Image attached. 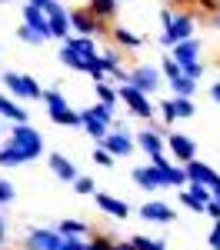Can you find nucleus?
I'll list each match as a JSON object with an SVG mask.
<instances>
[{"label": "nucleus", "mask_w": 220, "mask_h": 250, "mask_svg": "<svg viewBox=\"0 0 220 250\" xmlns=\"http://www.w3.org/2000/svg\"><path fill=\"white\" fill-rule=\"evenodd\" d=\"M0 3H3V0H0Z\"/></svg>", "instance_id": "56"}, {"label": "nucleus", "mask_w": 220, "mask_h": 250, "mask_svg": "<svg viewBox=\"0 0 220 250\" xmlns=\"http://www.w3.org/2000/svg\"><path fill=\"white\" fill-rule=\"evenodd\" d=\"M170 57L177 60L180 67H187V63L200 60V40L190 37V40H180V43H174V47H170Z\"/></svg>", "instance_id": "18"}, {"label": "nucleus", "mask_w": 220, "mask_h": 250, "mask_svg": "<svg viewBox=\"0 0 220 250\" xmlns=\"http://www.w3.org/2000/svg\"><path fill=\"white\" fill-rule=\"evenodd\" d=\"M214 27H217V30H220V14H214Z\"/></svg>", "instance_id": "50"}, {"label": "nucleus", "mask_w": 220, "mask_h": 250, "mask_svg": "<svg viewBox=\"0 0 220 250\" xmlns=\"http://www.w3.org/2000/svg\"><path fill=\"white\" fill-rule=\"evenodd\" d=\"M23 23H27V27H34L37 34H43L47 40L54 37V34H50V20H47V14L40 10L37 3H23Z\"/></svg>", "instance_id": "19"}, {"label": "nucleus", "mask_w": 220, "mask_h": 250, "mask_svg": "<svg viewBox=\"0 0 220 250\" xmlns=\"http://www.w3.org/2000/svg\"><path fill=\"white\" fill-rule=\"evenodd\" d=\"M17 40L20 43H43V34H37V30H34V27H27V23H20L17 27Z\"/></svg>", "instance_id": "33"}, {"label": "nucleus", "mask_w": 220, "mask_h": 250, "mask_svg": "<svg viewBox=\"0 0 220 250\" xmlns=\"http://www.w3.org/2000/svg\"><path fill=\"white\" fill-rule=\"evenodd\" d=\"M130 240H134V247H137V250H167V244H163V240H150V237H143V233L130 237Z\"/></svg>", "instance_id": "35"}, {"label": "nucleus", "mask_w": 220, "mask_h": 250, "mask_svg": "<svg viewBox=\"0 0 220 250\" xmlns=\"http://www.w3.org/2000/svg\"><path fill=\"white\" fill-rule=\"evenodd\" d=\"M120 100H123V107H130V114L140 117V120H154V104H150V94H143V90H137L134 83H120L117 87Z\"/></svg>", "instance_id": "4"}, {"label": "nucleus", "mask_w": 220, "mask_h": 250, "mask_svg": "<svg viewBox=\"0 0 220 250\" xmlns=\"http://www.w3.org/2000/svg\"><path fill=\"white\" fill-rule=\"evenodd\" d=\"M0 80H3V90L14 97V100H43V87L34 77H27V74L7 70Z\"/></svg>", "instance_id": "1"}, {"label": "nucleus", "mask_w": 220, "mask_h": 250, "mask_svg": "<svg viewBox=\"0 0 220 250\" xmlns=\"http://www.w3.org/2000/svg\"><path fill=\"white\" fill-rule=\"evenodd\" d=\"M90 250H94V247H90Z\"/></svg>", "instance_id": "57"}, {"label": "nucleus", "mask_w": 220, "mask_h": 250, "mask_svg": "<svg viewBox=\"0 0 220 250\" xmlns=\"http://www.w3.org/2000/svg\"><path fill=\"white\" fill-rule=\"evenodd\" d=\"M210 100L220 104V80H217V83H210Z\"/></svg>", "instance_id": "48"}, {"label": "nucleus", "mask_w": 220, "mask_h": 250, "mask_svg": "<svg viewBox=\"0 0 220 250\" xmlns=\"http://www.w3.org/2000/svg\"><path fill=\"white\" fill-rule=\"evenodd\" d=\"M0 230H3V217H0Z\"/></svg>", "instance_id": "53"}, {"label": "nucleus", "mask_w": 220, "mask_h": 250, "mask_svg": "<svg viewBox=\"0 0 220 250\" xmlns=\"http://www.w3.org/2000/svg\"><path fill=\"white\" fill-rule=\"evenodd\" d=\"M47 167H50V173H54L57 180H63V184H74V180L80 177L77 164H74V160H67L63 154H50V157H47Z\"/></svg>", "instance_id": "15"}, {"label": "nucleus", "mask_w": 220, "mask_h": 250, "mask_svg": "<svg viewBox=\"0 0 220 250\" xmlns=\"http://www.w3.org/2000/svg\"><path fill=\"white\" fill-rule=\"evenodd\" d=\"M160 117H163V124H174L177 120V114H174V100H160Z\"/></svg>", "instance_id": "38"}, {"label": "nucleus", "mask_w": 220, "mask_h": 250, "mask_svg": "<svg viewBox=\"0 0 220 250\" xmlns=\"http://www.w3.org/2000/svg\"><path fill=\"white\" fill-rule=\"evenodd\" d=\"M197 7L203 10V14H210V17L220 14V0H197Z\"/></svg>", "instance_id": "41"}, {"label": "nucleus", "mask_w": 220, "mask_h": 250, "mask_svg": "<svg viewBox=\"0 0 220 250\" xmlns=\"http://www.w3.org/2000/svg\"><path fill=\"white\" fill-rule=\"evenodd\" d=\"M27 3H37V7H43V3H47V0H27Z\"/></svg>", "instance_id": "51"}, {"label": "nucleus", "mask_w": 220, "mask_h": 250, "mask_svg": "<svg viewBox=\"0 0 220 250\" xmlns=\"http://www.w3.org/2000/svg\"><path fill=\"white\" fill-rule=\"evenodd\" d=\"M40 10L47 14V20H50V34H54V37H57V40L70 37V10H67L60 0H47Z\"/></svg>", "instance_id": "6"}, {"label": "nucleus", "mask_w": 220, "mask_h": 250, "mask_svg": "<svg viewBox=\"0 0 220 250\" xmlns=\"http://www.w3.org/2000/svg\"><path fill=\"white\" fill-rule=\"evenodd\" d=\"M183 74H187V77H194V80H200V77H203V60L187 63V67H183Z\"/></svg>", "instance_id": "40"}, {"label": "nucleus", "mask_w": 220, "mask_h": 250, "mask_svg": "<svg viewBox=\"0 0 220 250\" xmlns=\"http://www.w3.org/2000/svg\"><path fill=\"white\" fill-rule=\"evenodd\" d=\"M114 250H137L134 240H114Z\"/></svg>", "instance_id": "47"}, {"label": "nucleus", "mask_w": 220, "mask_h": 250, "mask_svg": "<svg viewBox=\"0 0 220 250\" xmlns=\"http://www.w3.org/2000/svg\"><path fill=\"white\" fill-rule=\"evenodd\" d=\"M160 80H163V70L160 67H150V63H140V67L130 70V83L137 90H143V94H157Z\"/></svg>", "instance_id": "8"}, {"label": "nucleus", "mask_w": 220, "mask_h": 250, "mask_svg": "<svg viewBox=\"0 0 220 250\" xmlns=\"http://www.w3.org/2000/svg\"><path fill=\"white\" fill-rule=\"evenodd\" d=\"M190 37H197V17L190 14V10H177L174 14V23L160 34V47H174V43H180V40H190Z\"/></svg>", "instance_id": "2"}, {"label": "nucleus", "mask_w": 220, "mask_h": 250, "mask_svg": "<svg viewBox=\"0 0 220 250\" xmlns=\"http://www.w3.org/2000/svg\"><path fill=\"white\" fill-rule=\"evenodd\" d=\"M7 144H14L27 160H37V157L43 154V137H40L30 124H14V130H10V140H7Z\"/></svg>", "instance_id": "3"}, {"label": "nucleus", "mask_w": 220, "mask_h": 250, "mask_svg": "<svg viewBox=\"0 0 220 250\" xmlns=\"http://www.w3.org/2000/svg\"><path fill=\"white\" fill-rule=\"evenodd\" d=\"M94 94H97V100H103V104H117L120 100L117 87H110L107 80H97V83H94Z\"/></svg>", "instance_id": "30"}, {"label": "nucleus", "mask_w": 220, "mask_h": 250, "mask_svg": "<svg viewBox=\"0 0 220 250\" xmlns=\"http://www.w3.org/2000/svg\"><path fill=\"white\" fill-rule=\"evenodd\" d=\"M90 160H94L97 167H114V164H117V157L110 154L103 144H97V147H94V157H90Z\"/></svg>", "instance_id": "32"}, {"label": "nucleus", "mask_w": 220, "mask_h": 250, "mask_svg": "<svg viewBox=\"0 0 220 250\" xmlns=\"http://www.w3.org/2000/svg\"><path fill=\"white\" fill-rule=\"evenodd\" d=\"M183 170H187V177H190V180L207 184L210 190H214V187H220V173L214 170V167H207L203 160H187V164H183Z\"/></svg>", "instance_id": "14"}, {"label": "nucleus", "mask_w": 220, "mask_h": 250, "mask_svg": "<svg viewBox=\"0 0 220 250\" xmlns=\"http://www.w3.org/2000/svg\"><path fill=\"white\" fill-rule=\"evenodd\" d=\"M20 164H30V160L20 154L14 144H3L0 147V167H20Z\"/></svg>", "instance_id": "22"}, {"label": "nucleus", "mask_w": 220, "mask_h": 250, "mask_svg": "<svg viewBox=\"0 0 220 250\" xmlns=\"http://www.w3.org/2000/svg\"><path fill=\"white\" fill-rule=\"evenodd\" d=\"M80 124H83V130H87V134L94 137L97 144H103V140H107V134L114 130V124H107V120H100V117L94 114L90 107H87V110H80Z\"/></svg>", "instance_id": "16"}, {"label": "nucleus", "mask_w": 220, "mask_h": 250, "mask_svg": "<svg viewBox=\"0 0 220 250\" xmlns=\"http://www.w3.org/2000/svg\"><path fill=\"white\" fill-rule=\"evenodd\" d=\"M190 3H197V0H167V7H190Z\"/></svg>", "instance_id": "49"}, {"label": "nucleus", "mask_w": 220, "mask_h": 250, "mask_svg": "<svg viewBox=\"0 0 220 250\" xmlns=\"http://www.w3.org/2000/svg\"><path fill=\"white\" fill-rule=\"evenodd\" d=\"M160 70H163V80H167V83H170V80H177V77H183V67H180V63L170 57V54H163V60H160Z\"/></svg>", "instance_id": "28"}, {"label": "nucleus", "mask_w": 220, "mask_h": 250, "mask_svg": "<svg viewBox=\"0 0 220 250\" xmlns=\"http://www.w3.org/2000/svg\"><path fill=\"white\" fill-rule=\"evenodd\" d=\"M160 23H163V30L174 23V7H163V10H160Z\"/></svg>", "instance_id": "44"}, {"label": "nucleus", "mask_w": 220, "mask_h": 250, "mask_svg": "<svg viewBox=\"0 0 220 250\" xmlns=\"http://www.w3.org/2000/svg\"><path fill=\"white\" fill-rule=\"evenodd\" d=\"M100 60H103V67H107V74H114L123 67V57H120L117 47H107V50H100Z\"/></svg>", "instance_id": "29"}, {"label": "nucleus", "mask_w": 220, "mask_h": 250, "mask_svg": "<svg viewBox=\"0 0 220 250\" xmlns=\"http://www.w3.org/2000/svg\"><path fill=\"white\" fill-rule=\"evenodd\" d=\"M43 107H47V114L60 110V107H67V97L60 94L57 87H43Z\"/></svg>", "instance_id": "26"}, {"label": "nucleus", "mask_w": 220, "mask_h": 250, "mask_svg": "<svg viewBox=\"0 0 220 250\" xmlns=\"http://www.w3.org/2000/svg\"><path fill=\"white\" fill-rule=\"evenodd\" d=\"M214 250H220V244H217V247H214Z\"/></svg>", "instance_id": "54"}, {"label": "nucleus", "mask_w": 220, "mask_h": 250, "mask_svg": "<svg viewBox=\"0 0 220 250\" xmlns=\"http://www.w3.org/2000/svg\"><path fill=\"white\" fill-rule=\"evenodd\" d=\"M207 244H210V247H217V244H220V220H214V227H210V237H207Z\"/></svg>", "instance_id": "43"}, {"label": "nucleus", "mask_w": 220, "mask_h": 250, "mask_svg": "<svg viewBox=\"0 0 220 250\" xmlns=\"http://www.w3.org/2000/svg\"><path fill=\"white\" fill-rule=\"evenodd\" d=\"M150 164H154V167H160V170H167V167H170L167 154H154V157H150Z\"/></svg>", "instance_id": "45"}, {"label": "nucleus", "mask_w": 220, "mask_h": 250, "mask_svg": "<svg viewBox=\"0 0 220 250\" xmlns=\"http://www.w3.org/2000/svg\"><path fill=\"white\" fill-rule=\"evenodd\" d=\"M90 247L94 250H114V240L103 237V233H94V237H90Z\"/></svg>", "instance_id": "39"}, {"label": "nucleus", "mask_w": 220, "mask_h": 250, "mask_svg": "<svg viewBox=\"0 0 220 250\" xmlns=\"http://www.w3.org/2000/svg\"><path fill=\"white\" fill-rule=\"evenodd\" d=\"M134 184H137L140 190H163V187H170V180H167V173L154 167V164H143V167H134Z\"/></svg>", "instance_id": "7"}, {"label": "nucleus", "mask_w": 220, "mask_h": 250, "mask_svg": "<svg viewBox=\"0 0 220 250\" xmlns=\"http://www.w3.org/2000/svg\"><path fill=\"white\" fill-rule=\"evenodd\" d=\"M0 134H3V127H0Z\"/></svg>", "instance_id": "55"}, {"label": "nucleus", "mask_w": 220, "mask_h": 250, "mask_svg": "<svg viewBox=\"0 0 220 250\" xmlns=\"http://www.w3.org/2000/svg\"><path fill=\"white\" fill-rule=\"evenodd\" d=\"M140 217H143L147 224H174V220H177V210H174L170 204H163V200H147V204L140 207Z\"/></svg>", "instance_id": "12"}, {"label": "nucleus", "mask_w": 220, "mask_h": 250, "mask_svg": "<svg viewBox=\"0 0 220 250\" xmlns=\"http://www.w3.org/2000/svg\"><path fill=\"white\" fill-rule=\"evenodd\" d=\"M180 204H183V207H190L194 213H203V210H207V207H203V204H200L190 190H180Z\"/></svg>", "instance_id": "36"}, {"label": "nucleus", "mask_w": 220, "mask_h": 250, "mask_svg": "<svg viewBox=\"0 0 220 250\" xmlns=\"http://www.w3.org/2000/svg\"><path fill=\"white\" fill-rule=\"evenodd\" d=\"M203 213H207L210 220H220V200H217V197H214V200L207 204V210H203Z\"/></svg>", "instance_id": "42"}, {"label": "nucleus", "mask_w": 220, "mask_h": 250, "mask_svg": "<svg viewBox=\"0 0 220 250\" xmlns=\"http://www.w3.org/2000/svg\"><path fill=\"white\" fill-rule=\"evenodd\" d=\"M117 3L120 0H87V7H90V14H97L100 20H110L117 14Z\"/></svg>", "instance_id": "23"}, {"label": "nucleus", "mask_w": 220, "mask_h": 250, "mask_svg": "<svg viewBox=\"0 0 220 250\" xmlns=\"http://www.w3.org/2000/svg\"><path fill=\"white\" fill-rule=\"evenodd\" d=\"M103 147H107V150H110V154H114V157L120 160V157H130V154H134L137 140H134V134H130V130H127L123 124H120L117 130H110V134H107Z\"/></svg>", "instance_id": "9"}, {"label": "nucleus", "mask_w": 220, "mask_h": 250, "mask_svg": "<svg viewBox=\"0 0 220 250\" xmlns=\"http://www.w3.org/2000/svg\"><path fill=\"white\" fill-rule=\"evenodd\" d=\"M70 187H74V193H80V197H94V193H97V184H94L90 177H83V173H80Z\"/></svg>", "instance_id": "31"}, {"label": "nucleus", "mask_w": 220, "mask_h": 250, "mask_svg": "<svg viewBox=\"0 0 220 250\" xmlns=\"http://www.w3.org/2000/svg\"><path fill=\"white\" fill-rule=\"evenodd\" d=\"M170 90H174V97H194V94H197V80L183 74V77L170 80Z\"/></svg>", "instance_id": "24"}, {"label": "nucleus", "mask_w": 220, "mask_h": 250, "mask_svg": "<svg viewBox=\"0 0 220 250\" xmlns=\"http://www.w3.org/2000/svg\"><path fill=\"white\" fill-rule=\"evenodd\" d=\"M50 120H54L57 127H83V124H80V110H74L70 104L60 107V110H50Z\"/></svg>", "instance_id": "21"}, {"label": "nucleus", "mask_w": 220, "mask_h": 250, "mask_svg": "<svg viewBox=\"0 0 220 250\" xmlns=\"http://www.w3.org/2000/svg\"><path fill=\"white\" fill-rule=\"evenodd\" d=\"M17 200V187L10 180H0V204H14Z\"/></svg>", "instance_id": "37"}, {"label": "nucleus", "mask_w": 220, "mask_h": 250, "mask_svg": "<svg viewBox=\"0 0 220 250\" xmlns=\"http://www.w3.org/2000/svg\"><path fill=\"white\" fill-rule=\"evenodd\" d=\"M10 104H14V97H10V94H0V117H7Z\"/></svg>", "instance_id": "46"}, {"label": "nucleus", "mask_w": 220, "mask_h": 250, "mask_svg": "<svg viewBox=\"0 0 220 250\" xmlns=\"http://www.w3.org/2000/svg\"><path fill=\"white\" fill-rule=\"evenodd\" d=\"M167 150L174 154L177 164L197 160V140H194L190 134H167Z\"/></svg>", "instance_id": "10"}, {"label": "nucleus", "mask_w": 220, "mask_h": 250, "mask_svg": "<svg viewBox=\"0 0 220 250\" xmlns=\"http://www.w3.org/2000/svg\"><path fill=\"white\" fill-rule=\"evenodd\" d=\"M110 37H114V43H117V47H127V50L143 47V37H140V34H134V30H127V27H114V30H110Z\"/></svg>", "instance_id": "20"}, {"label": "nucleus", "mask_w": 220, "mask_h": 250, "mask_svg": "<svg viewBox=\"0 0 220 250\" xmlns=\"http://www.w3.org/2000/svg\"><path fill=\"white\" fill-rule=\"evenodd\" d=\"M57 230L63 233V237H87L90 227H87V224H80V220H70V217H67V220H60V224H57Z\"/></svg>", "instance_id": "25"}, {"label": "nucleus", "mask_w": 220, "mask_h": 250, "mask_svg": "<svg viewBox=\"0 0 220 250\" xmlns=\"http://www.w3.org/2000/svg\"><path fill=\"white\" fill-rule=\"evenodd\" d=\"M0 247H3V230H0Z\"/></svg>", "instance_id": "52"}, {"label": "nucleus", "mask_w": 220, "mask_h": 250, "mask_svg": "<svg viewBox=\"0 0 220 250\" xmlns=\"http://www.w3.org/2000/svg\"><path fill=\"white\" fill-rule=\"evenodd\" d=\"M134 140H137V147H140V150H143L147 157L163 154V147H167V140H163V130H157L154 124H150V127H143L140 134H134Z\"/></svg>", "instance_id": "13"}, {"label": "nucleus", "mask_w": 220, "mask_h": 250, "mask_svg": "<svg viewBox=\"0 0 220 250\" xmlns=\"http://www.w3.org/2000/svg\"><path fill=\"white\" fill-rule=\"evenodd\" d=\"M70 27H74V34H80V37H103V34H107V30H103V20H100L97 14H90L87 3L70 10Z\"/></svg>", "instance_id": "5"}, {"label": "nucleus", "mask_w": 220, "mask_h": 250, "mask_svg": "<svg viewBox=\"0 0 220 250\" xmlns=\"http://www.w3.org/2000/svg\"><path fill=\"white\" fill-rule=\"evenodd\" d=\"M170 100H174V114H177V120H187V117L197 114L194 97H170Z\"/></svg>", "instance_id": "27"}, {"label": "nucleus", "mask_w": 220, "mask_h": 250, "mask_svg": "<svg viewBox=\"0 0 220 250\" xmlns=\"http://www.w3.org/2000/svg\"><path fill=\"white\" fill-rule=\"evenodd\" d=\"M94 114L100 117V120H107V124H114V117H117V104H103V100H97L94 107H90Z\"/></svg>", "instance_id": "34"}, {"label": "nucleus", "mask_w": 220, "mask_h": 250, "mask_svg": "<svg viewBox=\"0 0 220 250\" xmlns=\"http://www.w3.org/2000/svg\"><path fill=\"white\" fill-rule=\"evenodd\" d=\"M63 240V233L54 227V230H47V227H30L27 237H23V250H50L54 244Z\"/></svg>", "instance_id": "11"}, {"label": "nucleus", "mask_w": 220, "mask_h": 250, "mask_svg": "<svg viewBox=\"0 0 220 250\" xmlns=\"http://www.w3.org/2000/svg\"><path fill=\"white\" fill-rule=\"evenodd\" d=\"M94 200H97V207L103 213H110V217H117V220H127L130 217V204L127 200H117V197H110V193H94Z\"/></svg>", "instance_id": "17"}]
</instances>
